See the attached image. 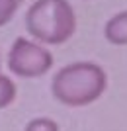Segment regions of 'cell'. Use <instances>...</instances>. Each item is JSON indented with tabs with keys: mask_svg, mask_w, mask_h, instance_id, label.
<instances>
[{
	"mask_svg": "<svg viewBox=\"0 0 127 131\" xmlns=\"http://www.w3.org/2000/svg\"><path fill=\"white\" fill-rule=\"evenodd\" d=\"M26 29L41 45H63L76 31L68 0H35L26 12Z\"/></svg>",
	"mask_w": 127,
	"mask_h": 131,
	"instance_id": "cell-2",
	"label": "cell"
},
{
	"mask_svg": "<svg viewBox=\"0 0 127 131\" xmlns=\"http://www.w3.org/2000/svg\"><path fill=\"white\" fill-rule=\"evenodd\" d=\"M16 92H18V88L14 84V80L0 72V110L8 108L16 100Z\"/></svg>",
	"mask_w": 127,
	"mask_h": 131,
	"instance_id": "cell-5",
	"label": "cell"
},
{
	"mask_svg": "<svg viewBox=\"0 0 127 131\" xmlns=\"http://www.w3.org/2000/svg\"><path fill=\"white\" fill-rule=\"evenodd\" d=\"M8 69L14 77L39 78L53 69V55L37 41L16 37L8 51Z\"/></svg>",
	"mask_w": 127,
	"mask_h": 131,
	"instance_id": "cell-3",
	"label": "cell"
},
{
	"mask_svg": "<svg viewBox=\"0 0 127 131\" xmlns=\"http://www.w3.org/2000/svg\"><path fill=\"white\" fill-rule=\"evenodd\" d=\"M18 6L20 4H18L16 0H0V27L6 26V24L14 18Z\"/></svg>",
	"mask_w": 127,
	"mask_h": 131,
	"instance_id": "cell-7",
	"label": "cell"
},
{
	"mask_svg": "<svg viewBox=\"0 0 127 131\" xmlns=\"http://www.w3.org/2000/svg\"><path fill=\"white\" fill-rule=\"evenodd\" d=\"M108 88V74L100 65L76 61L65 65L51 78V94L63 106L84 108L102 98Z\"/></svg>",
	"mask_w": 127,
	"mask_h": 131,
	"instance_id": "cell-1",
	"label": "cell"
},
{
	"mask_svg": "<svg viewBox=\"0 0 127 131\" xmlns=\"http://www.w3.org/2000/svg\"><path fill=\"white\" fill-rule=\"evenodd\" d=\"M16 2H18V4H22V2H24V0H16Z\"/></svg>",
	"mask_w": 127,
	"mask_h": 131,
	"instance_id": "cell-8",
	"label": "cell"
},
{
	"mask_svg": "<svg viewBox=\"0 0 127 131\" xmlns=\"http://www.w3.org/2000/svg\"><path fill=\"white\" fill-rule=\"evenodd\" d=\"M104 35L111 45H127V10L113 14L106 22Z\"/></svg>",
	"mask_w": 127,
	"mask_h": 131,
	"instance_id": "cell-4",
	"label": "cell"
},
{
	"mask_svg": "<svg viewBox=\"0 0 127 131\" xmlns=\"http://www.w3.org/2000/svg\"><path fill=\"white\" fill-rule=\"evenodd\" d=\"M24 131H61V129H59V123L51 117H33L26 123Z\"/></svg>",
	"mask_w": 127,
	"mask_h": 131,
	"instance_id": "cell-6",
	"label": "cell"
}]
</instances>
